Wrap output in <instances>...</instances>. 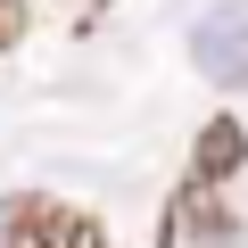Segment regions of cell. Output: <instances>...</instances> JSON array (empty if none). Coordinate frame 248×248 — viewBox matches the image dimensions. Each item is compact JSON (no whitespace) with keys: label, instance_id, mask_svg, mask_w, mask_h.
<instances>
[{"label":"cell","instance_id":"6da1fadb","mask_svg":"<svg viewBox=\"0 0 248 248\" xmlns=\"http://www.w3.org/2000/svg\"><path fill=\"white\" fill-rule=\"evenodd\" d=\"M0 248H108V232L83 207H66V199L25 190V199L0 207Z\"/></svg>","mask_w":248,"mask_h":248},{"label":"cell","instance_id":"7a4b0ae2","mask_svg":"<svg viewBox=\"0 0 248 248\" xmlns=\"http://www.w3.org/2000/svg\"><path fill=\"white\" fill-rule=\"evenodd\" d=\"M190 50H199V66H207L215 83H232V91H240V83H248V0H223V9L199 25V42H190Z\"/></svg>","mask_w":248,"mask_h":248},{"label":"cell","instance_id":"3957f363","mask_svg":"<svg viewBox=\"0 0 248 248\" xmlns=\"http://www.w3.org/2000/svg\"><path fill=\"white\" fill-rule=\"evenodd\" d=\"M240 157H248V133H240L232 116H207V133H199V166H190V182L223 190V182L240 174Z\"/></svg>","mask_w":248,"mask_h":248},{"label":"cell","instance_id":"277c9868","mask_svg":"<svg viewBox=\"0 0 248 248\" xmlns=\"http://www.w3.org/2000/svg\"><path fill=\"white\" fill-rule=\"evenodd\" d=\"M25 42V0H0V50Z\"/></svg>","mask_w":248,"mask_h":248}]
</instances>
